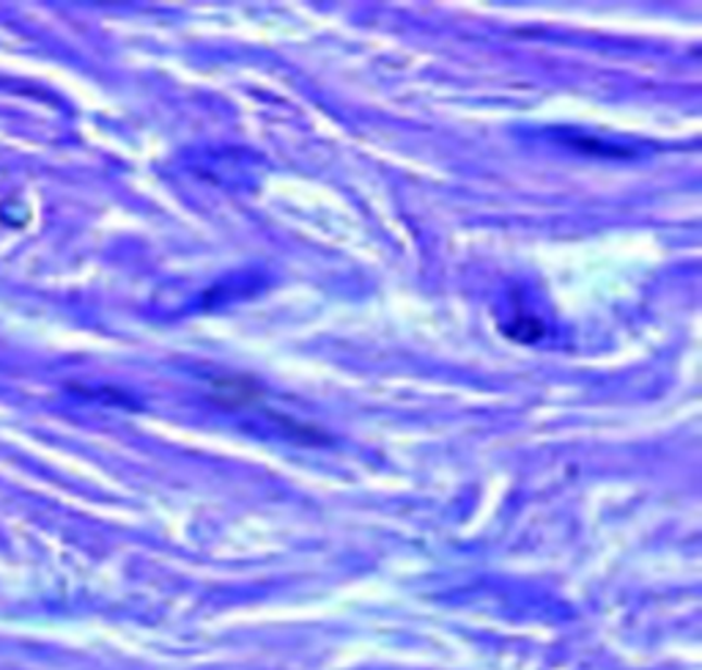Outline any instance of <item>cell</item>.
I'll list each match as a JSON object with an SVG mask.
<instances>
[{
	"label": "cell",
	"mask_w": 702,
	"mask_h": 670,
	"mask_svg": "<svg viewBox=\"0 0 702 670\" xmlns=\"http://www.w3.org/2000/svg\"><path fill=\"white\" fill-rule=\"evenodd\" d=\"M209 399L223 410H239V407H250V404H258V401L263 399V388L253 377L234 374V377L212 379Z\"/></svg>",
	"instance_id": "1"
},
{
	"label": "cell",
	"mask_w": 702,
	"mask_h": 670,
	"mask_svg": "<svg viewBox=\"0 0 702 670\" xmlns=\"http://www.w3.org/2000/svg\"><path fill=\"white\" fill-rule=\"evenodd\" d=\"M503 332L510 341H516V344H535V341H541L546 336V327H543L541 319L527 314V310H516V316L503 327Z\"/></svg>",
	"instance_id": "2"
}]
</instances>
